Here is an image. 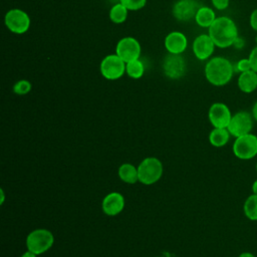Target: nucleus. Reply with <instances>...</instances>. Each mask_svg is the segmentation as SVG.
Instances as JSON below:
<instances>
[{
  "instance_id": "f257e3e1",
  "label": "nucleus",
  "mask_w": 257,
  "mask_h": 257,
  "mask_svg": "<svg viewBox=\"0 0 257 257\" xmlns=\"http://www.w3.org/2000/svg\"><path fill=\"white\" fill-rule=\"evenodd\" d=\"M210 37L219 48H227L235 44L238 39L236 23L227 16L217 17L209 27Z\"/></svg>"
},
{
  "instance_id": "f03ea898",
  "label": "nucleus",
  "mask_w": 257,
  "mask_h": 257,
  "mask_svg": "<svg viewBox=\"0 0 257 257\" xmlns=\"http://www.w3.org/2000/svg\"><path fill=\"white\" fill-rule=\"evenodd\" d=\"M234 67L231 61L222 56H216L206 63L205 76L206 79L215 86H223L227 84L233 77Z\"/></svg>"
},
{
  "instance_id": "7ed1b4c3",
  "label": "nucleus",
  "mask_w": 257,
  "mask_h": 257,
  "mask_svg": "<svg viewBox=\"0 0 257 257\" xmlns=\"http://www.w3.org/2000/svg\"><path fill=\"white\" fill-rule=\"evenodd\" d=\"M139 182L145 185H152L157 183L163 175L162 162L155 158L149 157L141 162L138 167Z\"/></svg>"
},
{
  "instance_id": "20e7f679",
  "label": "nucleus",
  "mask_w": 257,
  "mask_h": 257,
  "mask_svg": "<svg viewBox=\"0 0 257 257\" xmlns=\"http://www.w3.org/2000/svg\"><path fill=\"white\" fill-rule=\"evenodd\" d=\"M54 237L46 229H35L26 238L27 249L36 255L46 252L53 245Z\"/></svg>"
},
{
  "instance_id": "39448f33",
  "label": "nucleus",
  "mask_w": 257,
  "mask_h": 257,
  "mask_svg": "<svg viewBox=\"0 0 257 257\" xmlns=\"http://www.w3.org/2000/svg\"><path fill=\"white\" fill-rule=\"evenodd\" d=\"M125 62L116 54L106 55L100 62L99 70L101 75L108 80L120 78L125 72Z\"/></svg>"
},
{
  "instance_id": "423d86ee",
  "label": "nucleus",
  "mask_w": 257,
  "mask_h": 257,
  "mask_svg": "<svg viewBox=\"0 0 257 257\" xmlns=\"http://www.w3.org/2000/svg\"><path fill=\"white\" fill-rule=\"evenodd\" d=\"M233 153L240 160H250L257 155V136L247 134L236 138L233 144Z\"/></svg>"
},
{
  "instance_id": "0eeeda50",
  "label": "nucleus",
  "mask_w": 257,
  "mask_h": 257,
  "mask_svg": "<svg viewBox=\"0 0 257 257\" xmlns=\"http://www.w3.org/2000/svg\"><path fill=\"white\" fill-rule=\"evenodd\" d=\"M4 22L6 27L15 34H23L30 27V18L28 14L19 8L10 9L5 14Z\"/></svg>"
},
{
  "instance_id": "6e6552de",
  "label": "nucleus",
  "mask_w": 257,
  "mask_h": 257,
  "mask_svg": "<svg viewBox=\"0 0 257 257\" xmlns=\"http://www.w3.org/2000/svg\"><path fill=\"white\" fill-rule=\"evenodd\" d=\"M115 54L119 56L125 63L139 59L141 55V44L134 37H123L116 44Z\"/></svg>"
},
{
  "instance_id": "1a4fd4ad",
  "label": "nucleus",
  "mask_w": 257,
  "mask_h": 257,
  "mask_svg": "<svg viewBox=\"0 0 257 257\" xmlns=\"http://www.w3.org/2000/svg\"><path fill=\"white\" fill-rule=\"evenodd\" d=\"M230 135L235 138L250 134L253 128L252 115L247 111H238L232 115L230 123L228 125Z\"/></svg>"
},
{
  "instance_id": "9d476101",
  "label": "nucleus",
  "mask_w": 257,
  "mask_h": 257,
  "mask_svg": "<svg viewBox=\"0 0 257 257\" xmlns=\"http://www.w3.org/2000/svg\"><path fill=\"white\" fill-rule=\"evenodd\" d=\"M163 70L169 78H181L186 73V61L181 54L169 53L163 60Z\"/></svg>"
},
{
  "instance_id": "9b49d317",
  "label": "nucleus",
  "mask_w": 257,
  "mask_h": 257,
  "mask_svg": "<svg viewBox=\"0 0 257 257\" xmlns=\"http://www.w3.org/2000/svg\"><path fill=\"white\" fill-rule=\"evenodd\" d=\"M208 116L214 127L227 128L232 118V113L225 103L215 102L210 106Z\"/></svg>"
},
{
  "instance_id": "f8f14e48",
  "label": "nucleus",
  "mask_w": 257,
  "mask_h": 257,
  "mask_svg": "<svg viewBox=\"0 0 257 257\" xmlns=\"http://www.w3.org/2000/svg\"><path fill=\"white\" fill-rule=\"evenodd\" d=\"M199 4L195 0H179L173 6V15L179 21H189L195 18Z\"/></svg>"
},
{
  "instance_id": "ddd939ff",
  "label": "nucleus",
  "mask_w": 257,
  "mask_h": 257,
  "mask_svg": "<svg viewBox=\"0 0 257 257\" xmlns=\"http://www.w3.org/2000/svg\"><path fill=\"white\" fill-rule=\"evenodd\" d=\"M215 46L209 34H201L193 42V52L199 60H206L213 54Z\"/></svg>"
},
{
  "instance_id": "4468645a",
  "label": "nucleus",
  "mask_w": 257,
  "mask_h": 257,
  "mask_svg": "<svg viewBox=\"0 0 257 257\" xmlns=\"http://www.w3.org/2000/svg\"><path fill=\"white\" fill-rule=\"evenodd\" d=\"M187 45V37L180 31H172L165 38V47L172 54H182L186 50Z\"/></svg>"
},
{
  "instance_id": "2eb2a0df",
  "label": "nucleus",
  "mask_w": 257,
  "mask_h": 257,
  "mask_svg": "<svg viewBox=\"0 0 257 257\" xmlns=\"http://www.w3.org/2000/svg\"><path fill=\"white\" fill-rule=\"evenodd\" d=\"M124 207V199L121 194L112 192L107 194L101 203V208L104 214L108 216H115L119 214Z\"/></svg>"
},
{
  "instance_id": "dca6fc26",
  "label": "nucleus",
  "mask_w": 257,
  "mask_h": 257,
  "mask_svg": "<svg viewBox=\"0 0 257 257\" xmlns=\"http://www.w3.org/2000/svg\"><path fill=\"white\" fill-rule=\"evenodd\" d=\"M238 87L245 93H251L257 89V72L253 69L241 72L237 80Z\"/></svg>"
},
{
  "instance_id": "f3484780",
  "label": "nucleus",
  "mask_w": 257,
  "mask_h": 257,
  "mask_svg": "<svg viewBox=\"0 0 257 257\" xmlns=\"http://www.w3.org/2000/svg\"><path fill=\"white\" fill-rule=\"evenodd\" d=\"M216 18H217L216 14L212 8L207 6H202L198 9L194 19L200 27L209 28L213 24Z\"/></svg>"
},
{
  "instance_id": "a211bd4d",
  "label": "nucleus",
  "mask_w": 257,
  "mask_h": 257,
  "mask_svg": "<svg viewBox=\"0 0 257 257\" xmlns=\"http://www.w3.org/2000/svg\"><path fill=\"white\" fill-rule=\"evenodd\" d=\"M118 177L124 183L135 184L139 181L138 168H136L132 164L124 163L118 168Z\"/></svg>"
},
{
  "instance_id": "6ab92c4d",
  "label": "nucleus",
  "mask_w": 257,
  "mask_h": 257,
  "mask_svg": "<svg viewBox=\"0 0 257 257\" xmlns=\"http://www.w3.org/2000/svg\"><path fill=\"white\" fill-rule=\"evenodd\" d=\"M230 138V133L228 128H220L214 127L209 135V142L212 146L216 148H220L225 146Z\"/></svg>"
},
{
  "instance_id": "aec40b11",
  "label": "nucleus",
  "mask_w": 257,
  "mask_h": 257,
  "mask_svg": "<svg viewBox=\"0 0 257 257\" xmlns=\"http://www.w3.org/2000/svg\"><path fill=\"white\" fill-rule=\"evenodd\" d=\"M127 12H128V10L120 2H118L110 8L109 19L111 22H113L115 24H120L125 21V19L127 17Z\"/></svg>"
},
{
  "instance_id": "412c9836",
  "label": "nucleus",
  "mask_w": 257,
  "mask_h": 257,
  "mask_svg": "<svg viewBox=\"0 0 257 257\" xmlns=\"http://www.w3.org/2000/svg\"><path fill=\"white\" fill-rule=\"evenodd\" d=\"M245 216L251 221H257V195H250L243 206Z\"/></svg>"
},
{
  "instance_id": "4be33fe9",
  "label": "nucleus",
  "mask_w": 257,
  "mask_h": 257,
  "mask_svg": "<svg viewBox=\"0 0 257 257\" xmlns=\"http://www.w3.org/2000/svg\"><path fill=\"white\" fill-rule=\"evenodd\" d=\"M125 72L132 78H141L145 72V65L140 59L130 61L125 64Z\"/></svg>"
},
{
  "instance_id": "5701e85b",
  "label": "nucleus",
  "mask_w": 257,
  "mask_h": 257,
  "mask_svg": "<svg viewBox=\"0 0 257 257\" xmlns=\"http://www.w3.org/2000/svg\"><path fill=\"white\" fill-rule=\"evenodd\" d=\"M32 88V84L30 81L26 79H21L18 80L14 85H13V92L19 95H24L27 94Z\"/></svg>"
},
{
  "instance_id": "b1692460",
  "label": "nucleus",
  "mask_w": 257,
  "mask_h": 257,
  "mask_svg": "<svg viewBox=\"0 0 257 257\" xmlns=\"http://www.w3.org/2000/svg\"><path fill=\"white\" fill-rule=\"evenodd\" d=\"M119 2L128 11H137L145 7L147 0H119Z\"/></svg>"
},
{
  "instance_id": "393cba45",
  "label": "nucleus",
  "mask_w": 257,
  "mask_h": 257,
  "mask_svg": "<svg viewBox=\"0 0 257 257\" xmlns=\"http://www.w3.org/2000/svg\"><path fill=\"white\" fill-rule=\"evenodd\" d=\"M236 69H237L240 73L252 69V68H251V63H250L249 58L240 59V60L236 63Z\"/></svg>"
},
{
  "instance_id": "a878e982",
  "label": "nucleus",
  "mask_w": 257,
  "mask_h": 257,
  "mask_svg": "<svg viewBox=\"0 0 257 257\" xmlns=\"http://www.w3.org/2000/svg\"><path fill=\"white\" fill-rule=\"evenodd\" d=\"M248 58H249L250 63H251V68L255 72H257V45L251 50Z\"/></svg>"
},
{
  "instance_id": "bb28decb",
  "label": "nucleus",
  "mask_w": 257,
  "mask_h": 257,
  "mask_svg": "<svg viewBox=\"0 0 257 257\" xmlns=\"http://www.w3.org/2000/svg\"><path fill=\"white\" fill-rule=\"evenodd\" d=\"M230 0H212L213 6L218 10H224L229 6Z\"/></svg>"
},
{
  "instance_id": "cd10ccee",
  "label": "nucleus",
  "mask_w": 257,
  "mask_h": 257,
  "mask_svg": "<svg viewBox=\"0 0 257 257\" xmlns=\"http://www.w3.org/2000/svg\"><path fill=\"white\" fill-rule=\"evenodd\" d=\"M249 23H250V26L253 30L257 31V8L254 9L250 15V18H249Z\"/></svg>"
},
{
  "instance_id": "c85d7f7f",
  "label": "nucleus",
  "mask_w": 257,
  "mask_h": 257,
  "mask_svg": "<svg viewBox=\"0 0 257 257\" xmlns=\"http://www.w3.org/2000/svg\"><path fill=\"white\" fill-rule=\"evenodd\" d=\"M21 257H37V255L35 254V253H33V252H31V251H26V252H24L22 255H21Z\"/></svg>"
},
{
  "instance_id": "c756f323",
  "label": "nucleus",
  "mask_w": 257,
  "mask_h": 257,
  "mask_svg": "<svg viewBox=\"0 0 257 257\" xmlns=\"http://www.w3.org/2000/svg\"><path fill=\"white\" fill-rule=\"evenodd\" d=\"M252 115L255 118V120H257V101L254 103L253 108H252Z\"/></svg>"
},
{
  "instance_id": "7c9ffc66",
  "label": "nucleus",
  "mask_w": 257,
  "mask_h": 257,
  "mask_svg": "<svg viewBox=\"0 0 257 257\" xmlns=\"http://www.w3.org/2000/svg\"><path fill=\"white\" fill-rule=\"evenodd\" d=\"M238 257H255V256L250 252H243Z\"/></svg>"
},
{
  "instance_id": "2f4dec72",
  "label": "nucleus",
  "mask_w": 257,
  "mask_h": 257,
  "mask_svg": "<svg viewBox=\"0 0 257 257\" xmlns=\"http://www.w3.org/2000/svg\"><path fill=\"white\" fill-rule=\"evenodd\" d=\"M252 192H253V194L257 195V180L252 185Z\"/></svg>"
},
{
  "instance_id": "473e14b6",
  "label": "nucleus",
  "mask_w": 257,
  "mask_h": 257,
  "mask_svg": "<svg viewBox=\"0 0 257 257\" xmlns=\"http://www.w3.org/2000/svg\"><path fill=\"white\" fill-rule=\"evenodd\" d=\"M1 204H3V202H4V192H3V190L1 189Z\"/></svg>"
},
{
  "instance_id": "72a5a7b5",
  "label": "nucleus",
  "mask_w": 257,
  "mask_h": 257,
  "mask_svg": "<svg viewBox=\"0 0 257 257\" xmlns=\"http://www.w3.org/2000/svg\"><path fill=\"white\" fill-rule=\"evenodd\" d=\"M255 42H256V45H257V35L255 36Z\"/></svg>"
},
{
  "instance_id": "f704fd0d",
  "label": "nucleus",
  "mask_w": 257,
  "mask_h": 257,
  "mask_svg": "<svg viewBox=\"0 0 257 257\" xmlns=\"http://www.w3.org/2000/svg\"><path fill=\"white\" fill-rule=\"evenodd\" d=\"M256 171H257V164H256Z\"/></svg>"
}]
</instances>
